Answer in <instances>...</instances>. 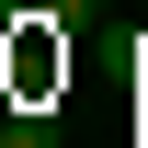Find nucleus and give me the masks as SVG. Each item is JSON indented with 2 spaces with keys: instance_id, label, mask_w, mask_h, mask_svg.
I'll return each instance as SVG.
<instances>
[{
  "instance_id": "nucleus-1",
  "label": "nucleus",
  "mask_w": 148,
  "mask_h": 148,
  "mask_svg": "<svg viewBox=\"0 0 148 148\" xmlns=\"http://www.w3.org/2000/svg\"><path fill=\"white\" fill-rule=\"evenodd\" d=\"M0 148H57V125L46 114H0Z\"/></svg>"
}]
</instances>
